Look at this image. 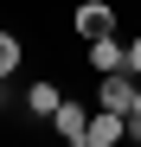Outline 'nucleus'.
<instances>
[{
    "instance_id": "obj_10",
    "label": "nucleus",
    "mask_w": 141,
    "mask_h": 147,
    "mask_svg": "<svg viewBox=\"0 0 141 147\" xmlns=\"http://www.w3.org/2000/svg\"><path fill=\"white\" fill-rule=\"evenodd\" d=\"M64 147H83V141H64Z\"/></svg>"
},
{
    "instance_id": "obj_4",
    "label": "nucleus",
    "mask_w": 141,
    "mask_h": 147,
    "mask_svg": "<svg viewBox=\"0 0 141 147\" xmlns=\"http://www.w3.org/2000/svg\"><path fill=\"white\" fill-rule=\"evenodd\" d=\"M58 102H64V90H58L52 77H45V83H26V115H32V121H52Z\"/></svg>"
},
{
    "instance_id": "obj_8",
    "label": "nucleus",
    "mask_w": 141,
    "mask_h": 147,
    "mask_svg": "<svg viewBox=\"0 0 141 147\" xmlns=\"http://www.w3.org/2000/svg\"><path fill=\"white\" fill-rule=\"evenodd\" d=\"M122 70L141 83V32H135V38H122Z\"/></svg>"
},
{
    "instance_id": "obj_11",
    "label": "nucleus",
    "mask_w": 141,
    "mask_h": 147,
    "mask_svg": "<svg viewBox=\"0 0 141 147\" xmlns=\"http://www.w3.org/2000/svg\"><path fill=\"white\" fill-rule=\"evenodd\" d=\"M135 147H141V141H135Z\"/></svg>"
},
{
    "instance_id": "obj_1",
    "label": "nucleus",
    "mask_w": 141,
    "mask_h": 147,
    "mask_svg": "<svg viewBox=\"0 0 141 147\" xmlns=\"http://www.w3.org/2000/svg\"><path fill=\"white\" fill-rule=\"evenodd\" d=\"M70 26L83 32V45H96V38H115V7H109V0H83V7L70 13Z\"/></svg>"
},
{
    "instance_id": "obj_7",
    "label": "nucleus",
    "mask_w": 141,
    "mask_h": 147,
    "mask_svg": "<svg viewBox=\"0 0 141 147\" xmlns=\"http://www.w3.org/2000/svg\"><path fill=\"white\" fill-rule=\"evenodd\" d=\"M19 64H26V45H19V32L0 26V83H13V77H19Z\"/></svg>"
},
{
    "instance_id": "obj_9",
    "label": "nucleus",
    "mask_w": 141,
    "mask_h": 147,
    "mask_svg": "<svg viewBox=\"0 0 141 147\" xmlns=\"http://www.w3.org/2000/svg\"><path fill=\"white\" fill-rule=\"evenodd\" d=\"M128 141H141V83H135V102H128Z\"/></svg>"
},
{
    "instance_id": "obj_2",
    "label": "nucleus",
    "mask_w": 141,
    "mask_h": 147,
    "mask_svg": "<svg viewBox=\"0 0 141 147\" xmlns=\"http://www.w3.org/2000/svg\"><path fill=\"white\" fill-rule=\"evenodd\" d=\"M128 102H135V77H128V70L96 77V109H103V115H122V121H128Z\"/></svg>"
},
{
    "instance_id": "obj_3",
    "label": "nucleus",
    "mask_w": 141,
    "mask_h": 147,
    "mask_svg": "<svg viewBox=\"0 0 141 147\" xmlns=\"http://www.w3.org/2000/svg\"><path fill=\"white\" fill-rule=\"evenodd\" d=\"M122 141H128V121H122V115H103V109H90L83 147H122Z\"/></svg>"
},
{
    "instance_id": "obj_5",
    "label": "nucleus",
    "mask_w": 141,
    "mask_h": 147,
    "mask_svg": "<svg viewBox=\"0 0 141 147\" xmlns=\"http://www.w3.org/2000/svg\"><path fill=\"white\" fill-rule=\"evenodd\" d=\"M83 128H90V109L64 96V102H58V115H52V134H58V141H83Z\"/></svg>"
},
{
    "instance_id": "obj_6",
    "label": "nucleus",
    "mask_w": 141,
    "mask_h": 147,
    "mask_svg": "<svg viewBox=\"0 0 141 147\" xmlns=\"http://www.w3.org/2000/svg\"><path fill=\"white\" fill-rule=\"evenodd\" d=\"M83 58H90V70H96V77H115V70H122V38H96Z\"/></svg>"
}]
</instances>
